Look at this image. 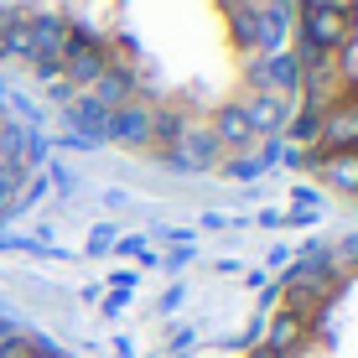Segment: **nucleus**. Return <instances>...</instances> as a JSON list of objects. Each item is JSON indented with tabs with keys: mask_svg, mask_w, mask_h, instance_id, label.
Masks as SVG:
<instances>
[{
	"mask_svg": "<svg viewBox=\"0 0 358 358\" xmlns=\"http://www.w3.org/2000/svg\"><path fill=\"white\" fill-rule=\"evenodd\" d=\"M10 182H16V156H10V145H6V135H0V203H6V192H10Z\"/></svg>",
	"mask_w": 358,
	"mask_h": 358,
	"instance_id": "7ed1b4c3",
	"label": "nucleus"
},
{
	"mask_svg": "<svg viewBox=\"0 0 358 358\" xmlns=\"http://www.w3.org/2000/svg\"><path fill=\"white\" fill-rule=\"evenodd\" d=\"M244 358H358V244L296 280Z\"/></svg>",
	"mask_w": 358,
	"mask_h": 358,
	"instance_id": "f257e3e1",
	"label": "nucleus"
},
{
	"mask_svg": "<svg viewBox=\"0 0 358 358\" xmlns=\"http://www.w3.org/2000/svg\"><path fill=\"white\" fill-rule=\"evenodd\" d=\"M0 358H52V353L27 343V338H16V332H0Z\"/></svg>",
	"mask_w": 358,
	"mask_h": 358,
	"instance_id": "f03ea898",
	"label": "nucleus"
}]
</instances>
